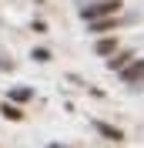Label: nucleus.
Instances as JSON below:
<instances>
[{
  "label": "nucleus",
  "instance_id": "4",
  "mask_svg": "<svg viewBox=\"0 0 144 148\" xmlns=\"http://www.w3.org/2000/svg\"><path fill=\"white\" fill-rule=\"evenodd\" d=\"M94 128H97L107 141H124V131H121V128H114V125H107V121H94Z\"/></svg>",
  "mask_w": 144,
  "mask_h": 148
},
{
  "label": "nucleus",
  "instance_id": "2",
  "mask_svg": "<svg viewBox=\"0 0 144 148\" xmlns=\"http://www.w3.org/2000/svg\"><path fill=\"white\" fill-rule=\"evenodd\" d=\"M121 77H124V84H141L144 81V57H134V61L121 71Z\"/></svg>",
  "mask_w": 144,
  "mask_h": 148
},
{
  "label": "nucleus",
  "instance_id": "3",
  "mask_svg": "<svg viewBox=\"0 0 144 148\" xmlns=\"http://www.w3.org/2000/svg\"><path fill=\"white\" fill-rule=\"evenodd\" d=\"M121 24H127V17H107V20H94V24H87V30H90V34H101V37H104V30H114V27H121Z\"/></svg>",
  "mask_w": 144,
  "mask_h": 148
},
{
  "label": "nucleus",
  "instance_id": "7",
  "mask_svg": "<svg viewBox=\"0 0 144 148\" xmlns=\"http://www.w3.org/2000/svg\"><path fill=\"white\" fill-rule=\"evenodd\" d=\"M0 114H3L7 121H24V111H20L17 104H10V101H3V104H0Z\"/></svg>",
  "mask_w": 144,
  "mask_h": 148
},
{
  "label": "nucleus",
  "instance_id": "6",
  "mask_svg": "<svg viewBox=\"0 0 144 148\" xmlns=\"http://www.w3.org/2000/svg\"><path fill=\"white\" fill-rule=\"evenodd\" d=\"M131 61H134V54H131V51H117V54H114V57H111L107 64H111V67H114V71H124V67H127V64H131Z\"/></svg>",
  "mask_w": 144,
  "mask_h": 148
},
{
  "label": "nucleus",
  "instance_id": "9",
  "mask_svg": "<svg viewBox=\"0 0 144 148\" xmlns=\"http://www.w3.org/2000/svg\"><path fill=\"white\" fill-rule=\"evenodd\" d=\"M37 61V64H47V61H50V51H47V47H34V54H30Z\"/></svg>",
  "mask_w": 144,
  "mask_h": 148
},
{
  "label": "nucleus",
  "instance_id": "8",
  "mask_svg": "<svg viewBox=\"0 0 144 148\" xmlns=\"http://www.w3.org/2000/svg\"><path fill=\"white\" fill-rule=\"evenodd\" d=\"M30 98H34L30 88H10V104H24V101H30Z\"/></svg>",
  "mask_w": 144,
  "mask_h": 148
},
{
  "label": "nucleus",
  "instance_id": "1",
  "mask_svg": "<svg viewBox=\"0 0 144 148\" xmlns=\"http://www.w3.org/2000/svg\"><path fill=\"white\" fill-rule=\"evenodd\" d=\"M117 14H121V0H94V3H84V7H81V17L87 20V24L117 17Z\"/></svg>",
  "mask_w": 144,
  "mask_h": 148
},
{
  "label": "nucleus",
  "instance_id": "10",
  "mask_svg": "<svg viewBox=\"0 0 144 148\" xmlns=\"http://www.w3.org/2000/svg\"><path fill=\"white\" fill-rule=\"evenodd\" d=\"M30 30H34V34H47V24H44V20H34V24H30Z\"/></svg>",
  "mask_w": 144,
  "mask_h": 148
},
{
  "label": "nucleus",
  "instance_id": "5",
  "mask_svg": "<svg viewBox=\"0 0 144 148\" xmlns=\"http://www.w3.org/2000/svg\"><path fill=\"white\" fill-rule=\"evenodd\" d=\"M94 51H97L101 57H114L121 47H117V40H114V37H101L97 44H94Z\"/></svg>",
  "mask_w": 144,
  "mask_h": 148
}]
</instances>
